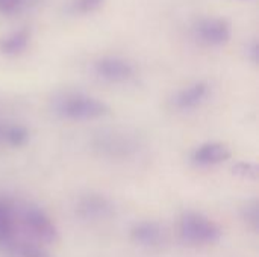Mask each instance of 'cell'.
Masks as SVG:
<instances>
[{"instance_id": "obj_15", "label": "cell", "mask_w": 259, "mask_h": 257, "mask_svg": "<svg viewBox=\"0 0 259 257\" xmlns=\"http://www.w3.org/2000/svg\"><path fill=\"white\" fill-rule=\"evenodd\" d=\"M103 2L105 0H71L70 8L74 14L85 15V14H91L97 11L103 5Z\"/></svg>"}, {"instance_id": "obj_14", "label": "cell", "mask_w": 259, "mask_h": 257, "mask_svg": "<svg viewBox=\"0 0 259 257\" xmlns=\"http://www.w3.org/2000/svg\"><path fill=\"white\" fill-rule=\"evenodd\" d=\"M3 139L12 145V147H21L26 144V141L29 139V132L26 127L20 126V124H9L3 129L2 132Z\"/></svg>"}, {"instance_id": "obj_5", "label": "cell", "mask_w": 259, "mask_h": 257, "mask_svg": "<svg viewBox=\"0 0 259 257\" xmlns=\"http://www.w3.org/2000/svg\"><path fill=\"white\" fill-rule=\"evenodd\" d=\"M93 71L108 83H124L135 74L132 62L120 56H102L94 61Z\"/></svg>"}, {"instance_id": "obj_16", "label": "cell", "mask_w": 259, "mask_h": 257, "mask_svg": "<svg viewBox=\"0 0 259 257\" xmlns=\"http://www.w3.org/2000/svg\"><path fill=\"white\" fill-rule=\"evenodd\" d=\"M243 217L244 220L256 230L259 226V203L256 200H250L243 208Z\"/></svg>"}, {"instance_id": "obj_11", "label": "cell", "mask_w": 259, "mask_h": 257, "mask_svg": "<svg viewBox=\"0 0 259 257\" xmlns=\"http://www.w3.org/2000/svg\"><path fill=\"white\" fill-rule=\"evenodd\" d=\"M17 229L18 224L14 204L0 198V250L5 251L18 236Z\"/></svg>"}, {"instance_id": "obj_10", "label": "cell", "mask_w": 259, "mask_h": 257, "mask_svg": "<svg viewBox=\"0 0 259 257\" xmlns=\"http://www.w3.org/2000/svg\"><path fill=\"white\" fill-rule=\"evenodd\" d=\"M96 147L109 156H127L137 148V144L124 133H102L96 142Z\"/></svg>"}, {"instance_id": "obj_9", "label": "cell", "mask_w": 259, "mask_h": 257, "mask_svg": "<svg viewBox=\"0 0 259 257\" xmlns=\"http://www.w3.org/2000/svg\"><path fill=\"white\" fill-rule=\"evenodd\" d=\"M131 239L140 247L155 248L164 241V229L156 221H140L131 229Z\"/></svg>"}, {"instance_id": "obj_19", "label": "cell", "mask_w": 259, "mask_h": 257, "mask_svg": "<svg viewBox=\"0 0 259 257\" xmlns=\"http://www.w3.org/2000/svg\"><path fill=\"white\" fill-rule=\"evenodd\" d=\"M247 55H249V58H250L255 64L258 62V58H259L258 41H252V42L247 45Z\"/></svg>"}, {"instance_id": "obj_3", "label": "cell", "mask_w": 259, "mask_h": 257, "mask_svg": "<svg viewBox=\"0 0 259 257\" xmlns=\"http://www.w3.org/2000/svg\"><path fill=\"white\" fill-rule=\"evenodd\" d=\"M179 235L185 244L211 245L220 241L222 229L209 217L196 211H185L179 220Z\"/></svg>"}, {"instance_id": "obj_18", "label": "cell", "mask_w": 259, "mask_h": 257, "mask_svg": "<svg viewBox=\"0 0 259 257\" xmlns=\"http://www.w3.org/2000/svg\"><path fill=\"white\" fill-rule=\"evenodd\" d=\"M234 173L244 177V179H258L259 168L256 164L252 162H238L237 165H234Z\"/></svg>"}, {"instance_id": "obj_4", "label": "cell", "mask_w": 259, "mask_h": 257, "mask_svg": "<svg viewBox=\"0 0 259 257\" xmlns=\"http://www.w3.org/2000/svg\"><path fill=\"white\" fill-rule=\"evenodd\" d=\"M193 36L206 47H222L231 41L232 26L222 17H205L194 23Z\"/></svg>"}, {"instance_id": "obj_13", "label": "cell", "mask_w": 259, "mask_h": 257, "mask_svg": "<svg viewBox=\"0 0 259 257\" xmlns=\"http://www.w3.org/2000/svg\"><path fill=\"white\" fill-rule=\"evenodd\" d=\"M5 253L12 257H52V254L42 247V244L20 236L12 241V244L5 250Z\"/></svg>"}, {"instance_id": "obj_12", "label": "cell", "mask_w": 259, "mask_h": 257, "mask_svg": "<svg viewBox=\"0 0 259 257\" xmlns=\"http://www.w3.org/2000/svg\"><path fill=\"white\" fill-rule=\"evenodd\" d=\"M30 44V30L23 27L17 29L0 38V55L3 56H18Z\"/></svg>"}, {"instance_id": "obj_1", "label": "cell", "mask_w": 259, "mask_h": 257, "mask_svg": "<svg viewBox=\"0 0 259 257\" xmlns=\"http://www.w3.org/2000/svg\"><path fill=\"white\" fill-rule=\"evenodd\" d=\"M52 111L64 120L90 121V120H99V118L109 115L111 108L105 101L93 95H88L83 92L67 91L53 97Z\"/></svg>"}, {"instance_id": "obj_2", "label": "cell", "mask_w": 259, "mask_h": 257, "mask_svg": "<svg viewBox=\"0 0 259 257\" xmlns=\"http://www.w3.org/2000/svg\"><path fill=\"white\" fill-rule=\"evenodd\" d=\"M17 224L38 244H55L59 239V230L55 221L44 209L36 204L24 203L15 209Z\"/></svg>"}, {"instance_id": "obj_6", "label": "cell", "mask_w": 259, "mask_h": 257, "mask_svg": "<svg viewBox=\"0 0 259 257\" xmlns=\"http://www.w3.org/2000/svg\"><path fill=\"white\" fill-rule=\"evenodd\" d=\"M114 212L112 203L100 194H87L79 198L76 214L88 221H99L111 217Z\"/></svg>"}, {"instance_id": "obj_8", "label": "cell", "mask_w": 259, "mask_h": 257, "mask_svg": "<svg viewBox=\"0 0 259 257\" xmlns=\"http://www.w3.org/2000/svg\"><path fill=\"white\" fill-rule=\"evenodd\" d=\"M232 151L231 148L219 141H209L205 144H200L193 153H191V162L197 167H214L226 162L231 159Z\"/></svg>"}, {"instance_id": "obj_17", "label": "cell", "mask_w": 259, "mask_h": 257, "mask_svg": "<svg viewBox=\"0 0 259 257\" xmlns=\"http://www.w3.org/2000/svg\"><path fill=\"white\" fill-rule=\"evenodd\" d=\"M27 0H0V15L11 17L21 12Z\"/></svg>"}, {"instance_id": "obj_7", "label": "cell", "mask_w": 259, "mask_h": 257, "mask_svg": "<svg viewBox=\"0 0 259 257\" xmlns=\"http://www.w3.org/2000/svg\"><path fill=\"white\" fill-rule=\"evenodd\" d=\"M209 83L205 80H199L194 82L182 89H179L173 98H171V105L175 109L178 111H191L199 108L209 95Z\"/></svg>"}]
</instances>
